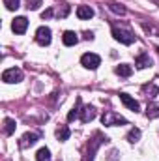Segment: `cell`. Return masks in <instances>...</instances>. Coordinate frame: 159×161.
Wrapping results in <instances>:
<instances>
[{"label": "cell", "instance_id": "cell-1", "mask_svg": "<svg viewBox=\"0 0 159 161\" xmlns=\"http://www.w3.org/2000/svg\"><path fill=\"white\" fill-rule=\"evenodd\" d=\"M112 38L120 43H123V45H131L133 41L137 40L135 38V34L129 30V28H123V26H112Z\"/></svg>", "mask_w": 159, "mask_h": 161}, {"label": "cell", "instance_id": "cell-2", "mask_svg": "<svg viewBox=\"0 0 159 161\" xmlns=\"http://www.w3.org/2000/svg\"><path fill=\"white\" fill-rule=\"evenodd\" d=\"M80 64L86 68V69H97L99 64H101V58L96 54V53H86L80 56Z\"/></svg>", "mask_w": 159, "mask_h": 161}, {"label": "cell", "instance_id": "cell-3", "mask_svg": "<svg viewBox=\"0 0 159 161\" xmlns=\"http://www.w3.org/2000/svg\"><path fill=\"white\" fill-rule=\"evenodd\" d=\"M2 80L8 82V84H15V82H21L23 80V71L19 68H9L2 73Z\"/></svg>", "mask_w": 159, "mask_h": 161}, {"label": "cell", "instance_id": "cell-4", "mask_svg": "<svg viewBox=\"0 0 159 161\" xmlns=\"http://www.w3.org/2000/svg\"><path fill=\"white\" fill-rule=\"evenodd\" d=\"M101 122H103V125H118V124H125V118L123 116H120L116 113H112V111H107L103 116H101Z\"/></svg>", "mask_w": 159, "mask_h": 161}, {"label": "cell", "instance_id": "cell-5", "mask_svg": "<svg viewBox=\"0 0 159 161\" xmlns=\"http://www.w3.org/2000/svg\"><path fill=\"white\" fill-rule=\"evenodd\" d=\"M51 40H52V38H51V28H49V26H40V28L36 30V41H38L40 45L45 47V45L51 43Z\"/></svg>", "mask_w": 159, "mask_h": 161}, {"label": "cell", "instance_id": "cell-6", "mask_svg": "<svg viewBox=\"0 0 159 161\" xmlns=\"http://www.w3.org/2000/svg\"><path fill=\"white\" fill-rule=\"evenodd\" d=\"M28 28V19L26 17H15L13 23H11V30L15 34H25Z\"/></svg>", "mask_w": 159, "mask_h": 161}, {"label": "cell", "instance_id": "cell-7", "mask_svg": "<svg viewBox=\"0 0 159 161\" xmlns=\"http://www.w3.org/2000/svg\"><path fill=\"white\" fill-rule=\"evenodd\" d=\"M120 99H122V103H123V105H125L127 109H131V111H135V113H137V111L140 109L139 101H137V99H133V97H131L129 94H120Z\"/></svg>", "mask_w": 159, "mask_h": 161}, {"label": "cell", "instance_id": "cell-8", "mask_svg": "<svg viewBox=\"0 0 159 161\" xmlns=\"http://www.w3.org/2000/svg\"><path fill=\"white\" fill-rule=\"evenodd\" d=\"M135 66H137L139 69L150 68V66H152V58H150V54H146V53H140V54L137 56V60H135Z\"/></svg>", "mask_w": 159, "mask_h": 161}, {"label": "cell", "instance_id": "cell-9", "mask_svg": "<svg viewBox=\"0 0 159 161\" xmlns=\"http://www.w3.org/2000/svg\"><path fill=\"white\" fill-rule=\"evenodd\" d=\"M79 118L84 122V124H86V122H92L94 118H96V109H94V107H90V105L82 107V109H80V116H79Z\"/></svg>", "mask_w": 159, "mask_h": 161}, {"label": "cell", "instance_id": "cell-10", "mask_svg": "<svg viewBox=\"0 0 159 161\" xmlns=\"http://www.w3.org/2000/svg\"><path fill=\"white\" fill-rule=\"evenodd\" d=\"M40 137H38V133H25L23 135V139H21V148H28V146H32V144H36V141H38Z\"/></svg>", "mask_w": 159, "mask_h": 161}, {"label": "cell", "instance_id": "cell-11", "mask_svg": "<svg viewBox=\"0 0 159 161\" xmlns=\"http://www.w3.org/2000/svg\"><path fill=\"white\" fill-rule=\"evenodd\" d=\"M62 41H64V45H68V47H73V45H77V34L75 32H71V30H68V32H64V36H62Z\"/></svg>", "mask_w": 159, "mask_h": 161}, {"label": "cell", "instance_id": "cell-12", "mask_svg": "<svg viewBox=\"0 0 159 161\" xmlns=\"http://www.w3.org/2000/svg\"><path fill=\"white\" fill-rule=\"evenodd\" d=\"M77 17L79 19H92L94 17V9L90 6H79L77 8Z\"/></svg>", "mask_w": 159, "mask_h": 161}, {"label": "cell", "instance_id": "cell-13", "mask_svg": "<svg viewBox=\"0 0 159 161\" xmlns=\"http://www.w3.org/2000/svg\"><path fill=\"white\" fill-rule=\"evenodd\" d=\"M69 135H71V131H69L68 125H60V127L56 129V137H58V141H68Z\"/></svg>", "mask_w": 159, "mask_h": 161}, {"label": "cell", "instance_id": "cell-14", "mask_svg": "<svg viewBox=\"0 0 159 161\" xmlns=\"http://www.w3.org/2000/svg\"><path fill=\"white\" fill-rule=\"evenodd\" d=\"M116 73H118L120 77H129V75L133 73V69H131V66H127V64H120L118 68H116Z\"/></svg>", "mask_w": 159, "mask_h": 161}, {"label": "cell", "instance_id": "cell-15", "mask_svg": "<svg viewBox=\"0 0 159 161\" xmlns=\"http://www.w3.org/2000/svg\"><path fill=\"white\" fill-rule=\"evenodd\" d=\"M15 125H17V124H15L13 118H6V120H4V133H6V135H11V133L15 131Z\"/></svg>", "mask_w": 159, "mask_h": 161}, {"label": "cell", "instance_id": "cell-16", "mask_svg": "<svg viewBox=\"0 0 159 161\" xmlns=\"http://www.w3.org/2000/svg\"><path fill=\"white\" fill-rule=\"evenodd\" d=\"M36 161H51V152L49 148H40L36 154Z\"/></svg>", "mask_w": 159, "mask_h": 161}, {"label": "cell", "instance_id": "cell-17", "mask_svg": "<svg viewBox=\"0 0 159 161\" xmlns=\"http://www.w3.org/2000/svg\"><path fill=\"white\" fill-rule=\"evenodd\" d=\"M80 116V99H77V107H73L71 111H69V114H68V120L73 122L75 118H79Z\"/></svg>", "mask_w": 159, "mask_h": 161}, {"label": "cell", "instance_id": "cell-18", "mask_svg": "<svg viewBox=\"0 0 159 161\" xmlns=\"http://www.w3.org/2000/svg\"><path fill=\"white\" fill-rule=\"evenodd\" d=\"M140 135H142L140 129H139V127H133V129L127 133V141H129V142H137V141L140 139Z\"/></svg>", "mask_w": 159, "mask_h": 161}, {"label": "cell", "instance_id": "cell-19", "mask_svg": "<svg viewBox=\"0 0 159 161\" xmlns=\"http://www.w3.org/2000/svg\"><path fill=\"white\" fill-rule=\"evenodd\" d=\"M4 6H6L9 11H15V9L21 6V0H4Z\"/></svg>", "mask_w": 159, "mask_h": 161}, {"label": "cell", "instance_id": "cell-20", "mask_svg": "<svg viewBox=\"0 0 159 161\" xmlns=\"http://www.w3.org/2000/svg\"><path fill=\"white\" fill-rule=\"evenodd\" d=\"M68 13H69V6H66V4H62V8H58V9H56V15H58V17H62V19H64V17H68Z\"/></svg>", "mask_w": 159, "mask_h": 161}, {"label": "cell", "instance_id": "cell-21", "mask_svg": "<svg viewBox=\"0 0 159 161\" xmlns=\"http://www.w3.org/2000/svg\"><path fill=\"white\" fill-rule=\"evenodd\" d=\"M109 8H111L114 13H118V15H125V8L120 6V4H109Z\"/></svg>", "mask_w": 159, "mask_h": 161}, {"label": "cell", "instance_id": "cell-22", "mask_svg": "<svg viewBox=\"0 0 159 161\" xmlns=\"http://www.w3.org/2000/svg\"><path fill=\"white\" fill-rule=\"evenodd\" d=\"M41 6V0H26V8L28 9H38Z\"/></svg>", "mask_w": 159, "mask_h": 161}, {"label": "cell", "instance_id": "cell-23", "mask_svg": "<svg viewBox=\"0 0 159 161\" xmlns=\"http://www.w3.org/2000/svg\"><path fill=\"white\" fill-rule=\"evenodd\" d=\"M52 13H54L52 9H45V11L41 13V19H49V17H52Z\"/></svg>", "mask_w": 159, "mask_h": 161}, {"label": "cell", "instance_id": "cell-24", "mask_svg": "<svg viewBox=\"0 0 159 161\" xmlns=\"http://www.w3.org/2000/svg\"><path fill=\"white\" fill-rule=\"evenodd\" d=\"M144 90H146V92H150L152 96H156V94H157V88H156V86H150V84H148V86H144Z\"/></svg>", "mask_w": 159, "mask_h": 161}, {"label": "cell", "instance_id": "cell-25", "mask_svg": "<svg viewBox=\"0 0 159 161\" xmlns=\"http://www.w3.org/2000/svg\"><path fill=\"white\" fill-rule=\"evenodd\" d=\"M157 51H159V49H157Z\"/></svg>", "mask_w": 159, "mask_h": 161}]
</instances>
